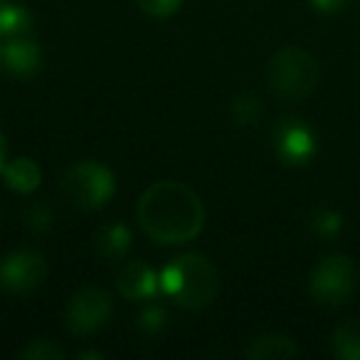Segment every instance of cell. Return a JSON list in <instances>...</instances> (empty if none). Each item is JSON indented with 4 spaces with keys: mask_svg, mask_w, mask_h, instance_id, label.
Segmentation results:
<instances>
[{
    "mask_svg": "<svg viewBox=\"0 0 360 360\" xmlns=\"http://www.w3.org/2000/svg\"><path fill=\"white\" fill-rule=\"evenodd\" d=\"M136 215L141 230L158 245H186L205 225V207L198 193L178 180H158L146 188Z\"/></svg>",
    "mask_w": 360,
    "mask_h": 360,
    "instance_id": "cell-1",
    "label": "cell"
},
{
    "mask_svg": "<svg viewBox=\"0 0 360 360\" xmlns=\"http://www.w3.org/2000/svg\"><path fill=\"white\" fill-rule=\"evenodd\" d=\"M160 289L178 306L200 309L215 301L220 291V276L207 257L191 252L168 262V266L160 271Z\"/></svg>",
    "mask_w": 360,
    "mask_h": 360,
    "instance_id": "cell-2",
    "label": "cell"
},
{
    "mask_svg": "<svg viewBox=\"0 0 360 360\" xmlns=\"http://www.w3.org/2000/svg\"><path fill=\"white\" fill-rule=\"evenodd\" d=\"M266 82L274 96L284 101H301L319 84V65L301 47H281L269 60Z\"/></svg>",
    "mask_w": 360,
    "mask_h": 360,
    "instance_id": "cell-3",
    "label": "cell"
},
{
    "mask_svg": "<svg viewBox=\"0 0 360 360\" xmlns=\"http://www.w3.org/2000/svg\"><path fill=\"white\" fill-rule=\"evenodd\" d=\"M116 191L114 173L104 163L82 160L75 163L62 178V195L82 210H99L111 200Z\"/></svg>",
    "mask_w": 360,
    "mask_h": 360,
    "instance_id": "cell-4",
    "label": "cell"
},
{
    "mask_svg": "<svg viewBox=\"0 0 360 360\" xmlns=\"http://www.w3.org/2000/svg\"><path fill=\"white\" fill-rule=\"evenodd\" d=\"M355 289V264L350 257L330 255L316 264L309 279V291L314 301L323 306H340L350 299Z\"/></svg>",
    "mask_w": 360,
    "mask_h": 360,
    "instance_id": "cell-5",
    "label": "cell"
},
{
    "mask_svg": "<svg viewBox=\"0 0 360 360\" xmlns=\"http://www.w3.org/2000/svg\"><path fill=\"white\" fill-rule=\"evenodd\" d=\"M271 148L286 165H306L316 155V134L299 116H281L271 129Z\"/></svg>",
    "mask_w": 360,
    "mask_h": 360,
    "instance_id": "cell-6",
    "label": "cell"
},
{
    "mask_svg": "<svg viewBox=\"0 0 360 360\" xmlns=\"http://www.w3.org/2000/svg\"><path fill=\"white\" fill-rule=\"evenodd\" d=\"M111 296L104 289L96 286H84L79 289L67 304V328L75 335H89L96 333L99 328H104L111 319Z\"/></svg>",
    "mask_w": 360,
    "mask_h": 360,
    "instance_id": "cell-7",
    "label": "cell"
},
{
    "mask_svg": "<svg viewBox=\"0 0 360 360\" xmlns=\"http://www.w3.org/2000/svg\"><path fill=\"white\" fill-rule=\"evenodd\" d=\"M47 264L40 252L18 250L0 262V289L8 294H30L45 281Z\"/></svg>",
    "mask_w": 360,
    "mask_h": 360,
    "instance_id": "cell-8",
    "label": "cell"
},
{
    "mask_svg": "<svg viewBox=\"0 0 360 360\" xmlns=\"http://www.w3.org/2000/svg\"><path fill=\"white\" fill-rule=\"evenodd\" d=\"M0 62L6 65V70L13 77L20 79H30L40 72L42 67V50L35 40H30L27 35H15L6 37L0 42Z\"/></svg>",
    "mask_w": 360,
    "mask_h": 360,
    "instance_id": "cell-9",
    "label": "cell"
},
{
    "mask_svg": "<svg viewBox=\"0 0 360 360\" xmlns=\"http://www.w3.org/2000/svg\"><path fill=\"white\" fill-rule=\"evenodd\" d=\"M116 286L119 294L129 301H150L160 289V276L153 271V266L136 259L121 266L116 274Z\"/></svg>",
    "mask_w": 360,
    "mask_h": 360,
    "instance_id": "cell-10",
    "label": "cell"
},
{
    "mask_svg": "<svg viewBox=\"0 0 360 360\" xmlns=\"http://www.w3.org/2000/svg\"><path fill=\"white\" fill-rule=\"evenodd\" d=\"M0 173H3V180L8 183V188L15 193H22V195L37 191V186H40V180H42L40 165H37L32 158L11 160V163L3 165Z\"/></svg>",
    "mask_w": 360,
    "mask_h": 360,
    "instance_id": "cell-11",
    "label": "cell"
},
{
    "mask_svg": "<svg viewBox=\"0 0 360 360\" xmlns=\"http://www.w3.org/2000/svg\"><path fill=\"white\" fill-rule=\"evenodd\" d=\"M250 360H289L296 355V343L284 333H266L247 345Z\"/></svg>",
    "mask_w": 360,
    "mask_h": 360,
    "instance_id": "cell-12",
    "label": "cell"
},
{
    "mask_svg": "<svg viewBox=\"0 0 360 360\" xmlns=\"http://www.w3.org/2000/svg\"><path fill=\"white\" fill-rule=\"evenodd\" d=\"M129 247H131V232H129V227L121 225V222L104 225L94 235V250L109 262L121 259V257L129 252Z\"/></svg>",
    "mask_w": 360,
    "mask_h": 360,
    "instance_id": "cell-13",
    "label": "cell"
},
{
    "mask_svg": "<svg viewBox=\"0 0 360 360\" xmlns=\"http://www.w3.org/2000/svg\"><path fill=\"white\" fill-rule=\"evenodd\" d=\"M32 30V15L25 6L15 0H0V37H15V35H30Z\"/></svg>",
    "mask_w": 360,
    "mask_h": 360,
    "instance_id": "cell-14",
    "label": "cell"
},
{
    "mask_svg": "<svg viewBox=\"0 0 360 360\" xmlns=\"http://www.w3.org/2000/svg\"><path fill=\"white\" fill-rule=\"evenodd\" d=\"M333 353L343 360H360V321H345L333 330Z\"/></svg>",
    "mask_w": 360,
    "mask_h": 360,
    "instance_id": "cell-15",
    "label": "cell"
},
{
    "mask_svg": "<svg viewBox=\"0 0 360 360\" xmlns=\"http://www.w3.org/2000/svg\"><path fill=\"white\" fill-rule=\"evenodd\" d=\"M309 227L314 235L323 237V240H333V237H338L340 230H343V215L328 205H319L311 210Z\"/></svg>",
    "mask_w": 360,
    "mask_h": 360,
    "instance_id": "cell-16",
    "label": "cell"
},
{
    "mask_svg": "<svg viewBox=\"0 0 360 360\" xmlns=\"http://www.w3.org/2000/svg\"><path fill=\"white\" fill-rule=\"evenodd\" d=\"M230 111H232V119L240 126H252V124H257L262 116V101L257 99L255 94H240L232 101Z\"/></svg>",
    "mask_w": 360,
    "mask_h": 360,
    "instance_id": "cell-17",
    "label": "cell"
},
{
    "mask_svg": "<svg viewBox=\"0 0 360 360\" xmlns=\"http://www.w3.org/2000/svg\"><path fill=\"white\" fill-rule=\"evenodd\" d=\"M22 222L32 235H42V232L50 230L52 225V210L47 202H30L22 210Z\"/></svg>",
    "mask_w": 360,
    "mask_h": 360,
    "instance_id": "cell-18",
    "label": "cell"
},
{
    "mask_svg": "<svg viewBox=\"0 0 360 360\" xmlns=\"http://www.w3.org/2000/svg\"><path fill=\"white\" fill-rule=\"evenodd\" d=\"M20 360H62L65 358V350L57 343H52L50 338H37L30 340L25 348L18 353Z\"/></svg>",
    "mask_w": 360,
    "mask_h": 360,
    "instance_id": "cell-19",
    "label": "cell"
},
{
    "mask_svg": "<svg viewBox=\"0 0 360 360\" xmlns=\"http://www.w3.org/2000/svg\"><path fill=\"white\" fill-rule=\"evenodd\" d=\"M168 323V314L160 304H148L139 314V328L146 333H160Z\"/></svg>",
    "mask_w": 360,
    "mask_h": 360,
    "instance_id": "cell-20",
    "label": "cell"
},
{
    "mask_svg": "<svg viewBox=\"0 0 360 360\" xmlns=\"http://www.w3.org/2000/svg\"><path fill=\"white\" fill-rule=\"evenodd\" d=\"M183 0H136V6L150 18H170L173 13H178Z\"/></svg>",
    "mask_w": 360,
    "mask_h": 360,
    "instance_id": "cell-21",
    "label": "cell"
},
{
    "mask_svg": "<svg viewBox=\"0 0 360 360\" xmlns=\"http://www.w3.org/2000/svg\"><path fill=\"white\" fill-rule=\"evenodd\" d=\"M350 0H311V6L319 13H326V15H333V13H340Z\"/></svg>",
    "mask_w": 360,
    "mask_h": 360,
    "instance_id": "cell-22",
    "label": "cell"
},
{
    "mask_svg": "<svg viewBox=\"0 0 360 360\" xmlns=\"http://www.w3.org/2000/svg\"><path fill=\"white\" fill-rule=\"evenodd\" d=\"M77 358H79V360H89V358H104V353H101V350H84V353H77Z\"/></svg>",
    "mask_w": 360,
    "mask_h": 360,
    "instance_id": "cell-23",
    "label": "cell"
},
{
    "mask_svg": "<svg viewBox=\"0 0 360 360\" xmlns=\"http://www.w3.org/2000/svg\"><path fill=\"white\" fill-rule=\"evenodd\" d=\"M6 136L0 134V170H3V165H6Z\"/></svg>",
    "mask_w": 360,
    "mask_h": 360,
    "instance_id": "cell-24",
    "label": "cell"
}]
</instances>
